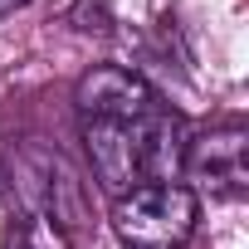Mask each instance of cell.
<instances>
[{
  "label": "cell",
  "instance_id": "6da1fadb",
  "mask_svg": "<svg viewBox=\"0 0 249 249\" xmlns=\"http://www.w3.org/2000/svg\"><path fill=\"white\" fill-rule=\"evenodd\" d=\"M186 122L157 107L132 122H83V152L103 191L127 196L152 181H176L186 161Z\"/></svg>",
  "mask_w": 249,
  "mask_h": 249
},
{
  "label": "cell",
  "instance_id": "7a4b0ae2",
  "mask_svg": "<svg viewBox=\"0 0 249 249\" xmlns=\"http://www.w3.org/2000/svg\"><path fill=\"white\" fill-rule=\"evenodd\" d=\"M200 200L181 181H152L112 200V234L127 249H181L196 234Z\"/></svg>",
  "mask_w": 249,
  "mask_h": 249
},
{
  "label": "cell",
  "instance_id": "3957f363",
  "mask_svg": "<svg viewBox=\"0 0 249 249\" xmlns=\"http://www.w3.org/2000/svg\"><path fill=\"white\" fill-rule=\"evenodd\" d=\"M181 171L200 186H210V196H244L249 191V127L239 117L205 127L200 137L186 142V161Z\"/></svg>",
  "mask_w": 249,
  "mask_h": 249
},
{
  "label": "cell",
  "instance_id": "277c9868",
  "mask_svg": "<svg viewBox=\"0 0 249 249\" xmlns=\"http://www.w3.org/2000/svg\"><path fill=\"white\" fill-rule=\"evenodd\" d=\"M73 103H78L83 122H132V117H147V112L166 107L142 73L122 69V64L88 69L78 78V88H73Z\"/></svg>",
  "mask_w": 249,
  "mask_h": 249
},
{
  "label": "cell",
  "instance_id": "5b68a950",
  "mask_svg": "<svg viewBox=\"0 0 249 249\" xmlns=\"http://www.w3.org/2000/svg\"><path fill=\"white\" fill-rule=\"evenodd\" d=\"M5 249H69V234L49 215H20L5 234Z\"/></svg>",
  "mask_w": 249,
  "mask_h": 249
},
{
  "label": "cell",
  "instance_id": "8992f818",
  "mask_svg": "<svg viewBox=\"0 0 249 249\" xmlns=\"http://www.w3.org/2000/svg\"><path fill=\"white\" fill-rule=\"evenodd\" d=\"M69 25L83 30V35H107V30H112L107 0H73V5H69Z\"/></svg>",
  "mask_w": 249,
  "mask_h": 249
},
{
  "label": "cell",
  "instance_id": "52a82bcc",
  "mask_svg": "<svg viewBox=\"0 0 249 249\" xmlns=\"http://www.w3.org/2000/svg\"><path fill=\"white\" fill-rule=\"evenodd\" d=\"M30 0H0V15H15V10H25Z\"/></svg>",
  "mask_w": 249,
  "mask_h": 249
}]
</instances>
